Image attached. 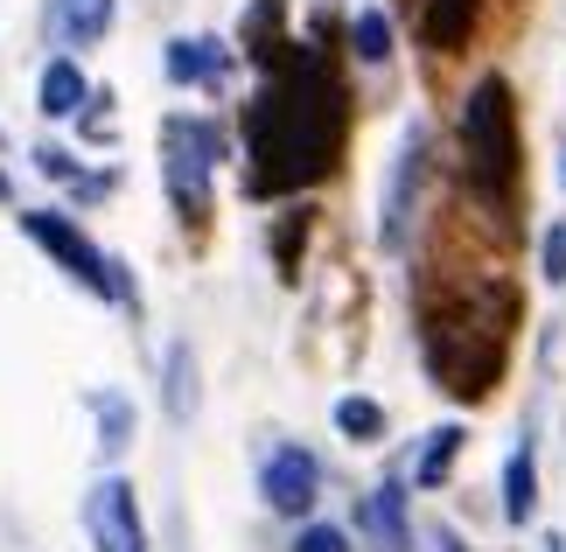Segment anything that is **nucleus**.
<instances>
[{"mask_svg": "<svg viewBox=\"0 0 566 552\" xmlns=\"http://www.w3.org/2000/svg\"><path fill=\"white\" fill-rule=\"evenodd\" d=\"M343 147V84L315 56H287L266 92L245 113V154H252V196L308 189L336 168Z\"/></svg>", "mask_w": 566, "mask_h": 552, "instance_id": "f257e3e1", "label": "nucleus"}, {"mask_svg": "<svg viewBox=\"0 0 566 552\" xmlns=\"http://www.w3.org/2000/svg\"><path fill=\"white\" fill-rule=\"evenodd\" d=\"M462 162L483 196H504L517 183V105L504 77H483L462 105Z\"/></svg>", "mask_w": 566, "mask_h": 552, "instance_id": "f03ea898", "label": "nucleus"}, {"mask_svg": "<svg viewBox=\"0 0 566 552\" xmlns=\"http://www.w3.org/2000/svg\"><path fill=\"white\" fill-rule=\"evenodd\" d=\"M217 154H224V134H217L210 119H189V113L161 119V168H168V196H176L182 225H203Z\"/></svg>", "mask_w": 566, "mask_h": 552, "instance_id": "7ed1b4c3", "label": "nucleus"}, {"mask_svg": "<svg viewBox=\"0 0 566 552\" xmlns=\"http://www.w3.org/2000/svg\"><path fill=\"white\" fill-rule=\"evenodd\" d=\"M21 231H29L35 246L50 252V259H56V267L71 273L77 287H92V294L119 301V308H134V280H126V267H119V259H105L92 238L71 225V217H56V210H21Z\"/></svg>", "mask_w": 566, "mask_h": 552, "instance_id": "20e7f679", "label": "nucleus"}, {"mask_svg": "<svg viewBox=\"0 0 566 552\" xmlns=\"http://www.w3.org/2000/svg\"><path fill=\"white\" fill-rule=\"evenodd\" d=\"M420 183H427V126H406L399 154H391V175H385V204H378V238H385V252H406Z\"/></svg>", "mask_w": 566, "mask_h": 552, "instance_id": "39448f33", "label": "nucleus"}, {"mask_svg": "<svg viewBox=\"0 0 566 552\" xmlns=\"http://www.w3.org/2000/svg\"><path fill=\"white\" fill-rule=\"evenodd\" d=\"M84 532H92L98 552H147V524H140L134 482L126 476L92 482V497H84Z\"/></svg>", "mask_w": 566, "mask_h": 552, "instance_id": "423d86ee", "label": "nucleus"}, {"mask_svg": "<svg viewBox=\"0 0 566 552\" xmlns=\"http://www.w3.org/2000/svg\"><path fill=\"white\" fill-rule=\"evenodd\" d=\"M259 497H266L280 518H308L315 497H322V461L301 448V440H280L266 455V469H259Z\"/></svg>", "mask_w": 566, "mask_h": 552, "instance_id": "0eeeda50", "label": "nucleus"}, {"mask_svg": "<svg viewBox=\"0 0 566 552\" xmlns=\"http://www.w3.org/2000/svg\"><path fill=\"white\" fill-rule=\"evenodd\" d=\"M357 532L371 552H412V518H406V490L399 482H378L357 511Z\"/></svg>", "mask_w": 566, "mask_h": 552, "instance_id": "6e6552de", "label": "nucleus"}, {"mask_svg": "<svg viewBox=\"0 0 566 552\" xmlns=\"http://www.w3.org/2000/svg\"><path fill=\"white\" fill-rule=\"evenodd\" d=\"M113 29V0H50V35L71 50H92Z\"/></svg>", "mask_w": 566, "mask_h": 552, "instance_id": "1a4fd4ad", "label": "nucleus"}, {"mask_svg": "<svg viewBox=\"0 0 566 552\" xmlns=\"http://www.w3.org/2000/svg\"><path fill=\"white\" fill-rule=\"evenodd\" d=\"M532 511H538V448H532V440H517L511 461H504V518L511 524H532Z\"/></svg>", "mask_w": 566, "mask_h": 552, "instance_id": "9d476101", "label": "nucleus"}, {"mask_svg": "<svg viewBox=\"0 0 566 552\" xmlns=\"http://www.w3.org/2000/svg\"><path fill=\"white\" fill-rule=\"evenodd\" d=\"M168 77H176V84H217V77H224V42H217V35L168 42Z\"/></svg>", "mask_w": 566, "mask_h": 552, "instance_id": "9b49d317", "label": "nucleus"}, {"mask_svg": "<svg viewBox=\"0 0 566 552\" xmlns=\"http://www.w3.org/2000/svg\"><path fill=\"white\" fill-rule=\"evenodd\" d=\"M84 98H92V84H84V71H77V56H50V71H42V113L50 119H71V113H84Z\"/></svg>", "mask_w": 566, "mask_h": 552, "instance_id": "f8f14e48", "label": "nucleus"}, {"mask_svg": "<svg viewBox=\"0 0 566 552\" xmlns=\"http://www.w3.org/2000/svg\"><path fill=\"white\" fill-rule=\"evenodd\" d=\"M92 413H98V455L119 461L134 448V399L126 392H92Z\"/></svg>", "mask_w": 566, "mask_h": 552, "instance_id": "ddd939ff", "label": "nucleus"}, {"mask_svg": "<svg viewBox=\"0 0 566 552\" xmlns=\"http://www.w3.org/2000/svg\"><path fill=\"white\" fill-rule=\"evenodd\" d=\"M475 8H483V0H427L420 35L433 42V50H462L469 29H475Z\"/></svg>", "mask_w": 566, "mask_h": 552, "instance_id": "4468645a", "label": "nucleus"}, {"mask_svg": "<svg viewBox=\"0 0 566 552\" xmlns=\"http://www.w3.org/2000/svg\"><path fill=\"white\" fill-rule=\"evenodd\" d=\"M168 419H196V399H203V385H196V350L189 343H168Z\"/></svg>", "mask_w": 566, "mask_h": 552, "instance_id": "2eb2a0df", "label": "nucleus"}, {"mask_svg": "<svg viewBox=\"0 0 566 552\" xmlns=\"http://www.w3.org/2000/svg\"><path fill=\"white\" fill-rule=\"evenodd\" d=\"M454 455H462V427H433L420 461H412V482H420V490H441L448 469H454Z\"/></svg>", "mask_w": 566, "mask_h": 552, "instance_id": "dca6fc26", "label": "nucleus"}, {"mask_svg": "<svg viewBox=\"0 0 566 552\" xmlns=\"http://www.w3.org/2000/svg\"><path fill=\"white\" fill-rule=\"evenodd\" d=\"M336 434L357 440V448H371V440H385V406L364 399V392H350V399H336Z\"/></svg>", "mask_w": 566, "mask_h": 552, "instance_id": "f3484780", "label": "nucleus"}, {"mask_svg": "<svg viewBox=\"0 0 566 552\" xmlns=\"http://www.w3.org/2000/svg\"><path fill=\"white\" fill-rule=\"evenodd\" d=\"M350 50H357L364 63H385V56H391V21H385L378 8H364V14L350 21Z\"/></svg>", "mask_w": 566, "mask_h": 552, "instance_id": "a211bd4d", "label": "nucleus"}, {"mask_svg": "<svg viewBox=\"0 0 566 552\" xmlns=\"http://www.w3.org/2000/svg\"><path fill=\"white\" fill-rule=\"evenodd\" d=\"M35 168L50 175V183H71V189H84V183H92V175H84V168H77L63 147H35Z\"/></svg>", "mask_w": 566, "mask_h": 552, "instance_id": "6ab92c4d", "label": "nucleus"}, {"mask_svg": "<svg viewBox=\"0 0 566 552\" xmlns=\"http://www.w3.org/2000/svg\"><path fill=\"white\" fill-rule=\"evenodd\" d=\"M294 552H350V539H343L336 524H301V539H294Z\"/></svg>", "mask_w": 566, "mask_h": 552, "instance_id": "aec40b11", "label": "nucleus"}, {"mask_svg": "<svg viewBox=\"0 0 566 552\" xmlns=\"http://www.w3.org/2000/svg\"><path fill=\"white\" fill-rule=\"evenodd\" d=\"M538 259H546V280H553V287H566V225H553V231H546Z\"/></svg>", "mask_w": 566, "mask_h": 552, "instance_id": "412c9836", "label": "nucleus"}, {"mask_svg": "<svg viewBox=\"0 0 566 552\" xmlns=\"http://www.w3.org/2000/svg\"><path fill=\"white\" fill-rule=\"evenodd\" d=\"M546 552H566V539H559V532H553V539H546Z\"/></svg>", "mask_w": 566, "mask_h": 552, "instance_id": "4be33fe9", "label": "nucleus"}, {"mask_svg": "<svg viewBox=\"0 0 566 552\" xmlns=\"http://www.w3.org/2000/svg\"><path fill=\"white\" fill-rule=\"evenodd\" d=\"M0 204H8V175H0Z\"/></svg>", "mask_w": 566, "mask_h": 552, "instance_id": "5701e85b", "label": "nucleus"}]
</instances>
